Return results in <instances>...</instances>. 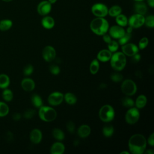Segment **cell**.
<instances>
[{
	"label": "cell",
	"instance_id": "1",
	"mask_svg": "<svg viewBox=\"0 0 154 154\" xmlns=\"http://www.w3.org/2000/svg\"><path fill=\"white\" fill-rule=\"evenodd\" d=\"M147 141L144 135L136 134L132 135L128 141V147L132 154H142L146 148Z\"/></svg>",
	"mask_w": 154,
	"mask_h": 154
},
{
	"label": "cell",
	"instance_id": "2",
	"mask_svg": "<svg viewBox=\"0 0 154 154\" xmlns=\"http://www.w3.org/2000/svg\"><path fill=\"white\" fill-rule=\"evenodd\" d=\"M90 27L91 30L95 34L102 35L108 31L109 29V23L105 18L97 17L91 22Z\"/></svg>",
	"mask_w": 154,
	"mask_h": 154
},
{
	"label": "cell",
	"instance_id": "3",
	"mask_svg": "<svg viewBox=\"0 0 154 154\" xmlns=\"http://www.w3.org/2000/svg\"><path fill=\"white\" fill-rule=\"evenodd\" d=\"M109 60L111 66L117 72L122 70L126 64V55L121 52H115L112 54Z\"/></svg>",
	"mask_w": 154,
	"mask_h": 154
},
{
	"label": "cell",
	"instance_id": "4",
	"mask_svg": "<svg viewBox=\"0 0 154 154\" xmlns=\"http://www.w3.org/2000/svg\"><path fill=\"white\" fill-rule=\"evenodd\" d=\"M38 116L41 120L46 122L54 121L57 117L56 111L51 106H42L39 108Z\"/></svg>",
	"mask_w": 154,
	"mask_h": 154
},
{
	"label": "cell",
	"instance_id": "5",
	"mask_svg": "<svg viewBox=\"0 0 154 154\" xmlns=\"http://www.w3.org/2000/svg\"><path fill=\"white\" fill-rule=\"evenodd\" d=\"M100 119L103 122H109L112 121L115 116V111L113 107L110 105H103L99 111Z\"/></svg>",
	"mask_w": 154,
	"mask_h": 154
},
{
	"label": "cell",
	"instance_id": "6",
	"mask_svg": "<svg viewBox=\"0 0 154 154\" xmlns=\"http://www.w3.org/2000/svg\"><path fill=\"white\" fill-rule=\"evenodd\" d=\"M121 90L125 95L131 96L136 93L137 87L136 84L132 79H127L122 82Z\"/></svg>",
	"mask_w": 154,
	"mask_h": 154
},
{
	"label": "cell",
	"instance_id": "7",
	"mask_svg": "<svg viewBox=\"0 0 154 154\" xmlns=\"http://www.w3.org/2000/svg\"><path fill=\"white\" fill-rule=\"evenodd\" d=\"M140 118V112L137 108L131 107L127 111L125 114L126 122L130 124L133 125L137 123Z\"/></svg>",
	"mask_w": 154,
	"mask_h": 154
},
{
	"label": "cell",
	"instance_id": "8",
	"mask_svg": "<svg viewBox=\"0 0 154 154\" xmlns=\"http://www.w3.org/2000/svg\"><path fill=\"white\" fill-rule=\"evenodd\" d=\"M144 20L145 17L143 15L136 13L129 17L128 23L133 28H138L144 24Z\"/></svg>",
	"mask_w": 154,
	"mask_h": 154
},
{
	"label": "cell",
	"instance_id": "9",
	"mask_svg": "<svg viewBox=\"0 0 154 154\" xmlns=\"http://www.w3.org/2000/svg\"><path fill=\"white\" fill-rule=\"evenodd\" d=\"M108 11L106 5L102 3H96L91 7V12L96 17H103L106 16L108 14Z\"/></svg>",
	"mask_w": 154,
	"mask_h": 154
},
{
	"label": "cell",
	"instance_id": "10",
	"mask_svg": "<svg viewBox=\"0 0 154 154\" xmlns=\"http://www.w3.org/2000/svg\"><path fill=\"white\" fill-rule=\"evenodd\" d=\"M64 99V94L59 91L51 93L48 98V102L52 106H57L61 104Z\"/></svg>",
	"mask_w": 154,
	"mask_h": 154
},
{
	"label": "cell",
	"instance_id": "11",
	"mask_svg": "<svg viewBox=\"0 0 154 154\" xmlns=\"http://www.w3.org/2000/svg\"><path fill=\"white\" fill-rule=\"evenodd\" d=\"M42 57L47 62H51L56 57V51L54 47L51 46H46L42 51Z\"/></svg>",
	"mask_w": 154,
	"mask_h": 154
},
{
	"label": "cell",
	"instance_id": "12",
	"mask_svg": "<svg viewBox=\"0 0 154 154\" xmlns=\"http://www.w3.org/2000/svg\"><path fill=\"white\" fill-rule=\"evenodd\" d=\"M122 52L128 57H132L138 52V47L134 43H127L122 46Z\"/></svg>",
	"mask_w": 154,
	"mask_h": 154
},
{
	"label": "cell",
	"instance_id": "13",
	"mask_svg": "<svg viewBox=\"0 0 154 154\" xmlns=\"http://www.w3.org/2000/svg\"><path fill=\"white\" fill-rule=\"evenodd\" d=\"M51 8V4L48 1H43L38 4L37 10L39 14L46 16L50 13Z\"/></svg>",
	"mask_w": 154,
	"mask_h": 154
},
{
	"label": "cell",
	"instance_id": "14",
	"mask_svg": "<svg viewBox=\"0 0 154 154\" xmlns=\"http://www.w3.org/2000/svg\"><path fill=\"white\" fill-rule=\"evenodd\" d=\"M125 33V31L122 26L119 25H113L109 29V35L111 37L119 39Z\"/></svg>",
	"mask_w": 154,
	"mask_h": 154
},
{
	"label": "cell",
	"instance_id": "15",
	"mask_svg": "<svg viewBox=\"0 0 154 154\" xmlns=\"http://www.w3.org/2000/svg\"><path fill=\"white\" fill-rule=\"evenodd\" d=\"M29 139L33 144L39 143L42 139V133L38 129H32L29 134Z\"/></svg>",
	"mask_w": 154,
	"mask_h": 154
},
{
	"label": "cell",
	"instance_id": "16",
	"mask_svg": "<svg viewBox=\"0 0 154 154\" xmlns=\"http://www.w3.org/2000/svg\"><path fill=\"white\" fill-rule=\"evenodd\" d=\"M34 81L29 78H26L22 79L21 82V87L23 90L26 91H31L35 88Z\"/></svg>",
	"mask_w": 154,
	"mask_h": 154
},
{
	"label": "cell",
	"instance_id": "17",
	"mask_svg": "<svg viewBox=\"0 0 154 154\" xmlns=\"http://www.w3.org/2000/svg\"><path fill=\"white\" fill-rule=\"evenodd\" d=\"M65 146L64 145L60 142L54 143L50 149V152L51 154H62L64 152Z\"/></svg>",
	"mask_w": 154,
	"mask_h": 154
},
{
	"label": "cell",
	"instance_id": "18",
	"mask_svg": "<svg viewBox=\"0 0 154 154\" xmlns=\"http://www.w3.org/2000/svg\"><path fill=\"white\" fill-rule=\"evenodd\" d=\"M112 55V52L108 49H102L100 51L97 55V59L98 61L102 62L108 61Z\"/></svg>",
	"mask_w": 154,
	"mask_h": 154
},
{
	"label": "cell",
	"instance_id": "19",
	"mask_svg": "<svg viewBox=\"0 0 154 154\" xmlns=\"http://www.w3.org/2000/svg\"><path fill=\"white\" fill-rule=\"evenodd\" d=\"M134 10L137 13L144 15L147 11V7L143 1H136L134 4Z\"/></svg>",
	"mask_w": 154,
	"mask_h": 154
},
{
	"label": "cell",
	"instance_id": "20",
	"mask_svg": "<svg viewBox=\"0 0 154 154\" xmlns=\"http://www.w3.org/2000/svg\"><path fill=\"white\" fill-rule=\"evenodd\" d=\"M91 132V128L87 125H81L78 129V134L81 138L87 137Z\"/></svg>",
	"mask_w": 154,
	"mask_h": 154
},
{
	"label": "cell",
	"instance_id": "21",
	"mask_svg": "<svg viewBox=\"0 0 154 154\" xmlns=\"http://www.w3.org/2000/svg\"><path fill=\"white\" fill-rule=\"evenodd\" d=\"M42 25L46 29H51L55 25L54 19L51 16H46L42 19Z\"/></svg>",
	"mask_w": 154,
	"mask_h": 154
},
{
	"label": "cell",
	"instance_id": "22",
	"mask_svg": "<svg viewBox=\"0 0 154 154\" xmlns=\"http://www.w3.org/2000/svg\"><path fill=\"white\" fill-rule=\"evenodd\" d=\"M147 103V97L144 94H141L137 97L136 99L135 105L136 108L138 109H141L144 108Z\"/></svg>",
	"mask_w": 154,
	"mask_h": 154
},
{
	"label": "cell",
	"instance_id": "23",
	"mask_svg": "<svg viewBox=\"0 0 154 154\" xmlns=\"http://www.w3.org/2000/svg\"><path fill=\"white\" fill-rule=\"evenodd\" d=\"M10 83L9 76L6 74H0V88H7Z\"/></svg>",
	"mask_w": 154,
	"mask_h": 154
},
{
	"label": "cell",
	"instance_id": "24",
	"mask_svg": "<svg viewBox=\"0 0 154 154\" xmlns=\"http://www.w3.org/2000/svg\"><path fill=\"white\" fill-rule=\"evenodd\" d=\"M52 134L53 137L59 141L63 140L65 137L64 132L59 128H54L52 130Z\"/></svg>",
	"mask_w": 154,
	"mask_h": 154
},
{
	"label": "cell",
	"instance_id": "25",
	"mask_svg": "<svg viewBox=\"0 0 154 154\" xmlns=\"http://www.w3.org/2000/svg\"><path fill=\"white\" fill-rule=\"evenodd\" d=\"M13 22L10 19H3L0 20V30L5 31L11 28Z\"/></svg>",
	"mask_w": 154,
	"mask_h": 154
},
{
	"label": "cell",
	"instance_id": "26",
	"mask_svg": "<svg viewBox=\"0 0 154 154\" xmlns=\"http://www.w3.org/2000/svg\"><path fill=\"white\" fill-rule=\"evenodd\" d=\"M31 102L32 104L36 108H39L43 105V101L41 97L37 94H34L32 95L31 98Z\"/></svg>",
	"mask_w": 154,
	"mask_h": 154
},
{
	"label": "cell",
	"instance_id": "27",
	"mask_svg": "<svg viewBox=\"0 0 154 154\" xmlns=\"http://www.w3.org/2000/svg\"><path fill=\"white\" fill-rule=\"evenodd\" d=\"M64 99L69 105H73L77 101L76 96L72 93H67L64 95Z\"/></svg>",
	"mask_w": 154,
	"mask_h": 154
},
{
	"label": "cell",
	"instance_id": "28",
	"mask_svg": "<svg viewBox=\"0 0 154 154\" xmlns=\"http://www.w3.org/2000/svg\"><path fill=\"white\" fill-rule=\"evenodd\" d=\"M122 8L119 5L112 6L108 11V14L111 17H116L122 13Z\"/></svg>",
	"mask_w": 154,
	"mask_h": 154
},
{
	"label": "cell",
	"instance_id": "29",
	"mask_svg": "<svg viewBox=\"0 0 154 154\" xmlns=\"http://www.w3.org/2000/svg\"><path fill=\"white\" fill-rule=\"evenodd\" d=\"M116 23L118 24V25L120 26H126L128 25V19H127L126 16L124 14H120L116 17Z\"/></svg>",
	"mask_w": 154,
	"mask_h": 154
},
{
	"label": "cell",
	"instance_id": "30",
	"mask_svg": "<svg viewBox=\"0 0 154 154\" xmlns=\"http://www.w3.org/2000/svg\"><path fill=\"white\" fill-rule=\"evenodd\" d=\"M90 72L91 74L95 75L99 69V63L97 59H94L90 64Z\"/></svg>",
	"mask_w": 154,
	"mask_h": 154
},
{
	"label": "cell",
	"instance_id": "31",
	"mask_svg": "<svg viewBox=\"0 0 154 154\" xmlns=\"http://www.w3.org/2000/svg\"><path fill=\"white\" fill-rule=\"evenodd\" d=\"M114 127L111 125H107L103 126L102 129V133L105 137H110L114 134Z\"/></svg>",
	"mask_w": 154,
	"mask_h": 154
},
{
	"label": "cell",
	"instance_id": "32",
	"mask_svg": "<svg viewBox=\"0 0 154 154\" xmlns=\"http://www.w3.org/2000/svg\"><path fill=\"white\" fill-rule=\"evenodd\" d=\"M2 97L3 99L6 102H10L13 98V93L10 89L5 88L2 93Z\"/></svg>",
	"mask_w": 154,
	"mask_h": 154
},
{
	"label": "cell",
	"instance_id": "33",
	"mask_svg": "<svg viewBox=\"0 0 154 154\" xmlns=\"http://www.w3.org/2000/svg\"><path fill=\"white\" fill-rule=\"evenodd\" d=\"M9 112V107L4 102L0 101V117L6 116Z\"/></svg>",
	"mask_w": 154,
	"mask_h": 154
},
{
	"label": "cell",
	"instance_id": "34",
	"mask_svg": "<svg viewBox=\"0 0 154 154\" xmlns=\"http://www.w3.org/2000/svg\"><path fill=\"white\" fill-rule=\"evenodd\" d=\"M121 103L122 105L126 108H131V107H133L135 105V102L134 100L128 97H125L122 98L121 100Z\"/></svg>",
	"mask_w": 154,
	"mask_h": 154
},
{
	"label": "cell",
	"instance_id": "35",
	"mask_svg": "<svg viewBox=\"0 0 154 154\" xmlns=\"http://www.w3.org/2000/svg\"><path fill=\"white\" fill-rule=\"evenodd\" d=\"M132 37V35L131 33H128V32H125V34L121 37L120 38H119V41H118V43L119 45H123L129 42V41L130 40V39Z\"/></svg>",
	"mask_w": 154,
	"mask_h": 154
},
{
	"label": "cell",
	"instance_id": "36",
	"mask_svg": "<svg viewBox=\"0 0 154 154\" xmlns=\"http://www.w3.org/2000/svg\"><path fill=\"white\" fill-rule=\"evenodd\" d=\"M108 44V48L111 52H115L119 48V43L115 40H111Z\"/></svg>",
	"mask_w": 154,
	"mask_h": 154
},
{
	"label": "cell",
	"instance_id": "37",
	"mask_svg": "<svg viewBox=\"0 0 154 154\" xmlns=\"http://www.w3.org/2000/svg\"><path fill=\"white\" fill-rule=\"evenodd\" d=\"M110 78L114 82H119L122 81V79L123 78V76L120 73L114 72V73H112L111 74Z\"/></svg>",
	"mask_w": 154,
	"mask_h": 154
},
{
	"label": "cell",
	"instance_id": "38",
	"mask_svg": "<svg viewBox=\"0 0 154 154\" xmlns=\"http://www.w3.org/2000/svg\"><path fill=\"white\" fill-rule=\"evenodd\" d=\"M144 23L149 28H153L154 26V16L153 15H149L145 18Z\"/></svg>",
	"mask_w": 154,
	"mask_h": 154
},
{
	"label": "cell",
	"instance_id": "39",
	"mask_svg": "<svg viewBox=\"0 0 154 154\" xmlns=\"http://www.w3.org/2000/svg\"><path fill=\"white\" fill-rule=\"evenodd\" d=\"M148 43H149V40L147 37H144L141 38L138 43V49L141 50L144 49L147 47V46L148 45Z\"/></svg>",
	"mask_w": 154,
	"mask_h": 154
},
{
	"label": "cell",
	"instance_id": "40",
	"mask_svg": "<svg viewBox=\"0 0 154 154\" xmlns=\"http://www.w3.org/2000/svg\"><path fill=\"white\" fill-rule=\"evenodd\" d=\"M34 67L31 64H27L24 68H23V74L25 76H29L31 75L33 72Z\"/></svg>",
	"mask_w": 154,
	"mask_h": 154
},
{
	"label": "cell",
	"instance_id": "41",
	"mask_svg": "<svg viewBox=\"0 0 154 154\" xmlns=\"http://www.w3.org/2000/svg\"><path fill=\"white\" fill-rule=\"evenodd\" d=\"M49 71L52 74L54 75H57L60 73V69L58 66L55 64H52L49 66Z\"/></svg>",
	"mask_w": 154,
	"mask_h": 154
},
{
	"label": "cell",
	"instance_id": "42",
	"mask_svg": "<svg viewBox=\"0 0 154 154\" xmlns=\"http://www.w3.org/2000/svg\"><path fill=\"white\" fill-rule=\"evenodd\" d=\"M35 114V111L34 109H27L26 111H25L23 114V117L26 119H31L33 116H34Z\"/></svg>",
	"mask_w": 154,
	"mask_h": 154
},
{
	"label": "cell",
	"instance_id": "43",
	"mask_svg": "<svg viewBox=\"0 0 154 154\" xmlns=\"http://www.w3.org/2000/svg\"><path fill=\"white\" fill-rule=\"evenodd\" d=\"M66 128L70 133H73L75 130V125L72 121H69L66 124Z\"/></svg>",
	"mask_w": 154,
	"mask_h": 154
},
{
	"label": "cell",
	"instance_id": "44",
	"mask_svg": "<svg viewBox=\"0 0 154 154\" xmlns=\"http://www.w3.org/2000/svg\"><path fill=\"white\" fill-rule=\"evenodd\" d=\"M131 57H132L131 58V61L134 63H138L140 60V59H141V55L140 54H138V53H137L135 55H132Z\"/></svg>",
	"mask_w": 154,
	"mask_h": 154
},
{
	"label": "cell",
	"instance_id": "45",
	"mask_svg": "<svg viewBox=\"0 0 154 154\" xmlns=\"http://www.w3.org/2000/svg\"><path fill=\"white\" fill-rule=\"evenodd\" d=\"M147 143L151 146H154V133H152L148 138Z\"/></svg>",
	"mask_w": 154,
	"mask_h": 154
},
{
	"label": "cell",
	"instance_id": "46",
	"mask_svg": "<svg viewBox=\"0 0 154 154\" xmlns=\"http://www.w3.org/2000/svg\"><path fill=\"white\" fill-rule=\"evenodd\" d=\"M102 35H103V40L105 43H108L111 40V37L109 34H107L105 33Z\"/></svg>",
	"mask_w": 154,
	"mask_h": 154
},
{
	"label": "cell",
	"instance_id": "47",
	"mask_svg": "<svg viewBox=\"0 0 154 154\" xmlns=\"http://www.w3.org/2000/svg\"><path fill=\"white\" fill-rule=\"evenodd\" d=\"M12 118L15 121H18L21 119V114L19 112H15L13 114Z\"/></svg>",
	"mask_w": 154,
	"mask_h": 154
},
{
	"label": "cell",
	"instance_id": "48",
	"mask_svg": "<svg viewBox=\"0 0 154 154\" xmlns=\"http://www.w3.org/2000/svg\"><path fill=\"white\" fill-rule=\"evenodd\" d=\"M7 140H11L13 138V134H11L10 132H8L7 133Z\"/></svg>",
	"mask_w": 154,
	"mask_h": 154
},
{
	"label": "cell",
	"instance_id": "49",
	"mask_svg": "<svg viewBox=\"0 0 154 154\" xmlns=\"http://www.w3.org/2000/svg\"><path fill=\"white\" fill-rule=\"evenodd\" d=\"M147 2L149 6H150L152 8L154 7V0H147Z\"/></svg>",
	"mask_w": 154,
	"mask_h": 154
},
{
	"label": "cell",
	"instance_id": "50",
	"mask_svg": "<svg viewBox=\"0 0 154 154\" xmlns=\"http://www.w3.org/2000/svg\"><path fill=\"white\" fill-rule=\"evenodd\" d=\"M144 152L146 154H153L154 153V150L151 149L147 150H146V152Z\"/></svg>",
	"mask_w": 154,
	"mask_h": 154
},
{
	"label": "cell",
	"instance_id": "51",
	"mask_svg": "<svg viewBox=\"0 0 154 154\" xmlns=\"http://www.w3.org/2000/svg\"><path fill=\"white\" fill-rule=\"evenodd\" d=\"M132 29H133V28L129 26L127 28V29H126V32H128V33H131L132 31Z\"/></svg>",
	"mask_w": 154,
	"mask_h": 154
},
{
	"label": "cell",
	"instance_id": "52",
	"mask_svg": "<svg viewBox=\"0 0 154 154\" xmlns=\"http://www.w3.org/2000/svg\"><path fill=\"white\" fill-rule=\"evenodd\" d=\"M135 75L137 76V77H141V72H140V71H138V72H137L136 73H135Z\"/></svg>",
	"mask_w": 154,
	"mask_h": 154
},
{
	"label": "cell",
	"instance_id": "53",
	"mask_svg": "<svg viewBox=\"0 0 154 154\" xmlns=\"http://www.w3.org/2000/svg\"><path fill=\"white\" fill-rule=\"evenodd\" d=\"M57 0H48V1L52 4H55Z\"/></svg>",
	"mask_w": 154,
	"mask_h": 154
},
{
	"label": "cell",
	"instance_id": "54",
	"mask_svg": "<svg viewBox=\"0 0 154 154\" xmlns=\"http://www.w3.org/2000/svg\"><path fill=\"white\" fill-rule=\"evenodd\" d=\"M129 154V152H126V151H123V152H120V154Z\"/></svg>",
	"mask_w": 154,
	"mask_h": 154
},
{
	"label": "cell",
	"instance_id": "55",
	"mask_svg": "<svg viewBox=\"0 0 154 154\" xmlns=\"http://www.w3.org/2000/svg\"><path fill=\"white\" fill-rule=\"evenodd\" d=\"M2 1H4V2H10V1H13V0H2Z\"/></svg>",
	"mask_w": 154,
	"mask_h": 154
},
{
	"label": "cell",
	"instance_id": "56",
	"mask_svg": "<svg viewBox=\"0 0 154 154\" xmlns=\"http://www.w3.org/2000/svg\"><path fill=\"white\" fill-rule=\"evenodd\" d=\"M134 1H143L144 0H134Z\"/></svg>",
	"mask_w": 154,
	"mask_h": 154
}]
</instances>
